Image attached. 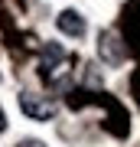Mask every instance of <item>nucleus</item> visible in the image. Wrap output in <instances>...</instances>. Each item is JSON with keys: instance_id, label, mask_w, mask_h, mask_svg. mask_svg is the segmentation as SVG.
Masks as SVG:
<instances>
[{"instance_id": "nucleus-6", "label": "nucleus", "mask_w": 140, "mask_h": 147, "mask_svg": "<svg viewBox=\"0 0 140 147\" xmlns=\"http://www.w3.org/2000/svg\"><path fill=\"white\" fill-rule=\"evenodd\" d=\"M0 134H7V115H3V108H0Z\"/></svg>"}, {"instance_id": "nucleus-3", "label": "nucleus", "mask_w": 140, "mask_h": 147, "mask_svg": "<svg viewBox=\"0 0 140 147\" xmlns=\"http://www.w3.org/2000/svg\"><path fill=\"white\" fill-rule=\"evenodd\" d=\"M98 56H101L108 65H121V62L127 59L124 46H121V39L114 36V33H101V36H98Z\"/></svg>"}, {"instance_id": "nucleus-2", "label": "nucleus", "mask_w": 140, "mask_h": 147, "mask_svg": "<svg viewBox=\"0 0 140 147\" xmlns=\"http://www.w3.org/2000/svg\"><path fill=\"white\" fill-rule=\"evenodd\" d=\"M56 26H59V33H65V36H72V39H82L85 33H88V23H85V16L78 10H62L56 16Z\"/></svg>"}, {"instance_id": "nucleus-1", "label": "nucleus", "mask_w": 140, "mask_h": 147, "mask_svg": "<svg viewBox=\"0 0 140 147\" xmlns=\"http://www.w3.org/2000/svg\"><path fill=\"white\" fill-rule=\"evenodd\" d=\"M20 108H23V115L29 121H52L56 118V105L46 101V98H39V95H33V92L20 95Z\"/></svg>"}, {"instance_id": "nucleus-5", "label": "nucleus", "mask_w": 140, "mask_h": 147, "mask_svg": "<svg viewBox=\"0 0 140 147\" xmlns=\"http://www.w3.org/2000/svg\"><path fill=\"white\" fill-rule=\"evenodd\" d=\"M16 147H49V144L39 137H23V141H16Z\"/></svg>"}, {"instance_id": "nucleus-4", "label": "nucleus", "mask_w": 140, "mask_h": 147, "mask_svg": "<svg viewBox=\"0 0 140 147\" xmlns=\"http://www.w3.org/2000/svg\"><path fill=\"white\" fill-rule=\"evenodd\" d=\"M59 62H65V49H62V42H42V49H39V72H42V79H49L52 75V69H56Z\"/></svg>"}]
</instances>
